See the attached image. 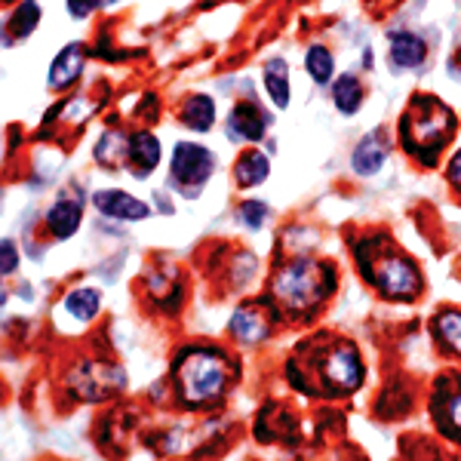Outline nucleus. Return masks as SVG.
I'll list each match as a JSON object with an SVG mask.
<instances>
[{
    "label": "nucleus",
    "mask_w": 461,
    "mask_h": 461,
    "mask_svg": "<svg viewBox=\"0 0 461 461\" xmlns=\"http://www.w3.org/2000/svg\"><path fill=\"white\" fill-rule=\"evenodd\" d=\"M336 289V271L317 258H295L271 277V299L293 317L311 314Z\"/></svg>",
    "instance_id": "1"
},
{
    "label": "nucleus",
    "mask_w": 461,
    "mask_h": 461,
    "mask_svg": "<svg viewBox=\"0 0 461 461\" xmlns=\"http://www.w3.org/2000/svg\"><path fill=\"white\" fill-rule=\"evenodd\" d=\"M452 132H456V114L434 95L412 99V105L406 108L403 121H400V139H403L406 151L425 160L428 167L437 158V151L449 142Z\"/></svg>",
    "instance_id": "2"
},
{
    "label": "nucleus",
    "mask_w": 461,
    "mask_h": 461,
    "mask_svg": "<svg viewBox=\"0 0 461 461\" xmlns=\"http://www.w3.org/2000/svg\"><path fill=\"white\" fill-rule=\"evenodd\" d=\"M378 247H382V240H373V237L357 243V262L363 267V277H366L384 299L412 302L415 295L425 289V280H421L419 267L403 256L378 252Z\"/></svg>",
    "instance_id": "3"
},
{
    "label": "nucleus",
    "mask_w": 461,
    "mask_h": 461,
    "mask_svg": "<svg viewBox=\"0 0 461 461\" xmlns=\"http://www.w3.org/2000/svg\"><path fill=\"white\" fill-rule=\"evenodd\" d=\"M178 397L185 406L212 403L225 393L228 384V357L212 351V348H191L178 357L173 366Z\"/></svg>",
    "instance_id": "4"
},
{
    "label": "nucleus",
    "mask_w": 461,
    "mask_h": 461,
    "mask_svg": "<svg viewBox=\"0 0 461 461\" xmlns=\"http://www.w3.org/2000/svg\"><path fill=\"white\" fill-rule=\"evenodd\" d=\"M320 384H323L326 393H351L363 384V363L360 354L351 341H339L332 345L326 357H320Z\"/></svg>",
    "instance_id": "5"
},
{
    "label": "nucleus",
    "mask_w": 461,
    "mask_h": 461,
    "mask_svg": "<svg viewBox=\"0 0 461 461\" xmlns=\"http://www.w3.org/2000/svg\"><path fill=\"white\" fill-rule=\"evenodd\" d=\"M68 384L80 400H105L114 391L123 388L126 375H123V369H117V366L89 360V363H80V366L74 369Z\"/></svg>",
    "instance_id": "6"
},
{
    "label": "nucleus",
    "mask_w": 461,
    "mask_h": 461,
    "mask_svg": "<svg viewBox=\"0 0 461 461\" xmlns=\"http://www.w3.org/2000/svg\"><path fill=\"white\" fill-rule=\"evenodd\" d=\"M274 320H277V308L271 302H256V304H243L234 311L230 317V332L240 341H265L274 330Z\"/></svg>",
    "instance_id": "7"
},
{
    "label": "nucleus",
    "mask_w": 461,
    "mask_h": 461,
    "mask_svg": "<svg viewBox=\"0 0 461 461\" xmlns=\"http://www.w3.org/2000/svg\"><path fill=\"white\" fill-rule=\"evenodd\" d=\"M212 176V154L194 142H178L173 151V178L185 188H197Z\"/></svg>",
    "instance_id": "8"
},
{
    "label": "nucleus",
    "mask_w": 461,
    "mask_h": 461,
    "mask_svg": "<svg viewBox=\"0 0 461 461\" xmlns=\"http://www.w3.org/2000/svg\"><path fill=\"white\" fill-rule=\"evenodd\" d=\"M267 117L262 114V108H256L252 102H240L234 111L228 114V132L237 142H258L265 136Z\"/></svg>",
    "instance_id": "9"
},
{
    "label": "nucleus",
    "mask_w": 461,
    "mask_h": 461,
    "mask_svg": "<svg viewBox=\"0 0 461 461\" xmlns=\"http://www.w3.org/2000/svg\"><path fill=\"white\" fill-rule=\"evenodd\" d=\"M93 203L99 206L102 215H108V219H126V221H139L145 219L148 206L142 203V200L123 194V191H99V194L93 197Z\"/></svg>",
    "instance_id": "10"
},
{
    "label": "nucleus",
    "mask_w": 461,
    "mask_h": 461,
    "mask_svg": "<svg viewBox=\"0 0 461 461\" xmlns=\"http://www.w3.org/2000/svg\"><path fill=\"white\" fill-rule=\"evenodd\" d=\"M80 194L77 197H68V194H62L53 203V210H50L47 215V225L50 230L59 237V240H68V237L74 234V230L80 228Z\"/></svg>",
    "instance_id": "11"
},
{
    "label": "nucleus",
    "mask_w": 461,
    "mask_h": 461,
    "mask_svg": "<svg viewBox=\"0 0 461 461\" xmlns=\"http://www.w3.org/2000/svg\"><path fill=\"white\" fill-rule=\"evenodd\" d=\"M80 71H84V47L71 43V47H65L62 53L53 59V65H50V86L53 89L71 86L74 80L80 77Z\"/></svg>",
    "instance_id": "12"
},
{
    "label": "nucleus",
    "mask_w": 461,
    "mask_h": 461,
    "mask_svg": "<svg viewBox=\"0 0 461 461\" xmlns=\"http://www.w3.org/2000/svg\"><path fill=\"white\" fill-rule=\"evenodd\" d=\"M384 154H388V142L382 139V132H373L366 136L360 145L354 148V158H351V167L357 176H373L382 169L384 163Z\"/></svg>",
    "instance_id": "13"
},
{
    "label": "nucleus",
    "mask_w": 461,
    "mask_h": 461,
    "mask_svg": "<svg viewBox=\"0 0 461 461\" xmlns=\"http://www.w3.org/2000/svg\"><path fill=\"white\" fill-rule=\"evenodd\" d=\"M126 158H130V163H136V167H132V173H136V176L154 173V169H158V163H160V142L151 136V132H139V136L130 139Z\"/></svg>",
    "instance_id": "14"
},
{
    "label": "nucleus",
    "mask_w": 461,
    "mask_h": 461,
    "mask_svg": "<svg viewBox=\"0 0 461 461\" xmlns=\"http://www.w3.org/2000/svg\"><path fill=\"white\" fill-rule=\"evenodd\" d=\"M428 56V47L415 34H393L391 37V62L393 68H419Z\"/></svg>",
    "instance_id": "15"
},
{
    "label": "nucleus",
    "mask_w": 461,
    "mask_h": 461,
    "mask_svg": "<svg viewBox=\"0 0 461 461\" xmlns=\"http://www.w3.org/2000/svg\"><path fill=\"white\" fill-rule=\"evenodd\" d=\"M437 425H440L452 440L461 443V388L458 391H446V397H440L434 403Z\"/></svg>",
    "instance_id": "16"
},
{
    "label": "nucleus",
    "mask_w": 461,
    "mask_h": 461,
    "mask_svg": "<svg viewBox=\"0 0 461 461\" xmlns=\"http://www.w3.org/2000/svg\"><path fill=\"white\" fill-rule=\"evenodd\" d=\"M182 123L197 132H206L215 123V105L210 95H191L182 108Z\"/></svg>",
    "instance_id": "17"
},
{
    "label": "nucleus",
    "mask_w": 461,
    "mask_h": 461,
    "mask_svg": "<svg viewBox=\"0 0 461 461\" xmlns=\"http://www.w3.org/2000/svg\"><path fill=\"white\" fill-rule=\"evenodd\" d=\"M267 173H271V163H267V158L262 151H247L240 160H237V182L243 185V188H252V185H262Z\"/></svg>",
    "instance_id": "18"
},
{
    "label": "nucleus",
    "mask_w": 461,
    "mask_h": 461,
    "mask_svg": "<svg viewBox=\"0 0 461 461\" xmlns=\"http://www.w3.org/2000/svg\"><path fill=\"white\" fill-rule=\"evenodd\" d=\"M434 336L449 354L461 357V314L458 311H443L434 317Z\"/></svg>",
    "instance_id": "19"
},
{
    "label": "nucleus",
    "mask_w": 461,
    "mask_h": 461,
    "mask_svg": "<svg viewBox=\"0 0 461 461\" xmlns=\"http://www.w3.org/2000/svg\"><path fill=\"white\" fill-rule=\"evenodd\" d=\"M265 86H267V95L274 99V105H277V108L289 105V68H286L284 59H274V62H267Z\"/></svg>",
    "instance_id": "20"
},
{
    "label": "nucleus",
    "mask_w": 461,
    "mask_h": 461,
    "mask_svg": "<svg viewBox=\"0 0 461 461\" xmlns=\"http://www.w3.org/2000/svg\"><path fill=\"white\" fill-rule=\"evenodd\" d=\"M332 99H336V108L341 114H354L357 108L363 105V86L354 74H345V77L336 80V89H332Z\"/></svg>",
    "instance_id": "21"
},
{
    "label": "nucleus",
    "mask_w": 461,
    "mask_h": 461,
    "mask_svg": "<svg viewBox=\"0 0 461 461\" xmlns=\"http://www.w3.org/2000/svg\"><path fill=\"white\" fill-rule=\"evenodd\" d=\"M99 302H102V295L95 293V289H74V293L65 299V311H71L77 320H93L95 317V311H99Z\"/></svg>",
    "instance_id": "22"
},
{
    "label": "nucleus",
    "mask_w": 461,
    "mask_h": 461,
    "mask_svg": "<svg viewBox=\"0 0 461 461\" xmlns=\"http://www.w3.org/2000/svg\"><path fill=\"white\" fill-rule=\"evenodd\" d=\"M304 65H308V74L317 80L320 86L330 84L332 71H336V65H332V53H330V50H323V47H311L308 59H304Z\"/></svg>",
    "instance_id": "23"
},
{
    "label": "nucleus",
    "mask_w": 461,
    "mask_h": 461,
    "mask_svg": "<svg viewBox=\"0 0 461 461\" xmlns=\"http://www.w3.org/2000/svg\"><path fill=\"white\" fill-rule=\"evenodd\" d=\"M37 22H41V6H37L34 0H25V4H19V10L13 13L10 34L13 37H28L37 28Z\"/></svg>",
    "instance_id": "24"
},
{
    "label": "nucleus",
    "mask_w": 461,
    "mask_h": 461,
    "mask_svg": "<svg viewBox=\"0 0 461 461\" xmlns=\"http://www.w3.org/2000/svg\"><path fill=\"white\" fill-rule=\"evenodd\" d=\"M240 221L252 230H258L267 221V206L258 203V200H249V203L240 206Z\"/></svg>",
    "instance_id": "25"
},
{
    "label": "nucleus",
    "mask_w": 461,
    "mask_h": 461,
    "mask_svg": "<svg viewBox=\"0 0 461 461\" xmlns=\"http://www.w3.org/2000/svg\"><path fill=\"white\" fill-rule=\"evenodd\" d=\"M99 4H102V0H68V10H71V16L84 19V16H89V13H93Z\"/></svg>",
    "instance_id": "26"
},
{
    "label": "nucleus",
    "mask_w": 461,
    "mask_h": 461,
    "mask_svg": "<svg viewBox=\"0 0 461 461\" xmlns=\"http://www.w3.org/2000/svg\"><path fill=\"white\" fill-rule=\"evenodd\" d=\"M16 265H19L16 247H13V243L6 240V243H4V274H13V271H16Z\"/></svg>",
    "instance_id": "27"
},
{
    "label": "nucleus",
    "mask_w": 461,
    "mask_h": 461,
    "mask_svg": "<svg viewBox=\"0 0 461 461\" xmlns=\"http://www.w3.org/2000/svg\"><path fill=\"white\" fill-rule=\"evenodd\" d=\"M449 182L456 185V188H461V151L449 163Z\"/></svg>",
    "instance_id": "28"
},
{
    "label": "nucleus",
    "mask_w": 461,
    "mask_h": 461,
    "mask_svg": "<svg viewBox=\"0 0 461 461\" xmlns=\"http://www.w3.org/2000/svg\"><path fill=\"white\" fill-rule=\"evenodd\" d=\"M449 71H452V77H458L461 80V50L456 56H452V62H449Z\"/></svg>",
    "instance_id": "29"
}]
</instances>
